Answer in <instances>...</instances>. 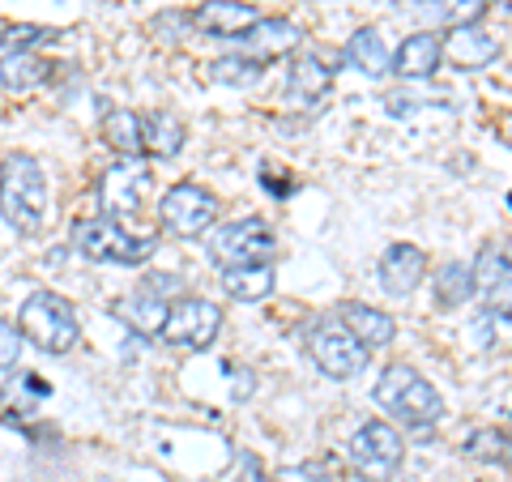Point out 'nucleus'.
I'll return each instance as SVG.
<instances>
[{
	"mask_svg": "<svg viewBox=\"0 0 512 482\" xmlns=\"http://www.w3.org/2000/svg\"><path fill=\"white\" fill-rule=\"evenodd\" d=\"M222 333V312L218 303L201 299V295H184L167 303V320L158 337H163L167 346H180V350H210Z\"/></svg>",
	"mask_w": 512,
	"mask_h": 482,
	"instance_id": "obj_5",
	"label": "nucleus"
},
{
	"mask_svg": "<svg viewBox=\"0 0 512 482\" xmlns=\"http://www.w3.org/2000/svg\"><path fill=\"white\" fill-rule=\"evenodd\" d=\"M39 26H18V30H0V52H30V43H39Z\"/></svg>",
	"mask_w": 512,
	"mask_h": 482,
	"instance_id": "obj_30",
	"label": "nucleus"
},
{
	"mask_svg": "<svg viewBox=\"0 0 512 482\" xmlns=\"http://www.w3.org/2000/svg\"><path fill=\"white\" fill-rule=\"evenodd\" d=\"M188 141V128L175 111H150L141 116V150L154 154V158H175Z\"/></svg>",
	"mask_w": 512,
	"mask_h": 482,
	"instance_id": "obj_17",
	"label": "nucleus"
},
{
	"mask_svg": "<svg viewBox=\"0 0 512 482\" xmlns=\"http://www.w3.org/2000/svg\"><path fill=\"white\" fill-rule=\"evenodd\" d=\"M239 482H269V478L261 474V465H252V461H248V474H244V478H239Z\"/></svg>",
	"mask_w": 512,
	"mask_h": 482,
	"instance_id": "obj_32",
	"label": "nucleus"
},
{
	"mask_svg": "<svg viewBox=\"0 0 512 482\" xmlns=\"http://www.w3.org/2000/svg\"><path fill=\"white\" fill-rule=\"evenodd\" d=\"M466 457L487 461V465H504L508 461V431L504 427H483L466 440Z\"/></svg>",
	"mask_w": 512,
	"mask_h": 482,
	"instance_id": "obj_28",
	"label": "nucleus"
},
{
	"mask_svg": "<svg viewBox=\"0 0 512 482\" xmlns=\"http://www.w3.org/2000/svg\"><path fill=\"white\" fill-rule=\"evenodd\" d=\"M342 329L355 337L367 355H372V350L393 346V337H397L393 316L389 312H376L372 303H346V308H342Z\"/></svg>",
	"mask_w": 512,
	"mask_h": 482,
	"instance_id": "obj_14",
	"label": "nucleus"
},
{
	"mask_svg": "<svg viewBox=\"0 0 512 482\" xmlns=\"http://www.w3.org/2000/svg\"><path fill=\"white\" fill-rule=\"evenodd\" d=\"M329 86H333V73H329V64L320 60V56H295V60H291V73H286V90H291L299 103L325 99Z\"/></svg>",
	"mask_w": 512,
	"mask_h": 482,
	"instance_id": "obj_20",
	"label": "nucleus"
},
{
	"mask_svg": "<svg viewBox=\"0 0 512 482\" xmlns=\"http://www.w3.org/2000/svg\"><path fill=\"white\" fill-rule=\"evenodd\" d=\"M150 192H154L150 167H141V163H133V158H124V163L111 167V171L103 175V184H99L103 218L120 222V218L141 214V210H146V201H150Z\"/></svg>",
	"mask_w": 512,
	"mask_h": 482,
	"instance_id": "obj_10",
	"label": "nucleus"
},
{
	"mask_svg": "<svg viewBox=\"0 0 512 482\" xmlns=\"http://www.w3.org/2000/svg\"><path fill=\"white\" fill-rule=\"evenodd\" d=\"M222 291L239 303H261L274 295V269L269 265H239V269H222Z\"/></svg>",
	"mask_w": 512,
	"mask_h": 482,
	"instance_id": "obj_22",
	"label": "nucleus"
},
{
	"mask_svg": "<svg viewBox=\"0 0 512 482\" xmlns=\"http://www.w3.org/2000/svg\"><path fill=\"white\" fill-rule=\"evenodd\" d=\"M427 278V252L419 244H389L380 256V286L393 299H406L419 291V282Z\"/></svg>",
	"mask_w": 512,
	"mask_h": 482,
	"instance_id": "obj_12",
	"label": "nucleus"
},
{
	"mask_svg": "<svg viewBox=\"0 0 512 482\" xmlns=\"http://www.w3.org/2000/svg\"><path fill=\"white\" fill-rule=\"evenodd\" d=\"M111 316L124 320V325L133 329V333H141V337H158V329H163V320H167V303L141 291V295L116 299V308H111Z\"/></svg>",
	"mask_w": 512,
	"mask_h": 482,
	"instance_id": "obj_21",
	"label": "nucleus"
},
{
	"mask_svg": "<svg viewBox=\"0 0 512 482\" xmlns=\"http://www.w3.org/2000/svg\"><path fill=\"white\" fill-rule=\"evenodd\" d=\"M103 141L116 154H124V158L141 154V116H137V111H128V107L107 111V116H103Z\"/></svg>",
	"mask_w": 512,
	"mask_h": 482,
	"instance_id": "obj_25",
	"label": "nucleus"
},
{
	"mask_svg": "<svg viewBox=\"0 0 512 482\" xmlns=\"http://www.w3.org/2000/svg\"><path fill=\"white\" fill-rule=\"evenodd\" d=\"M73 248L86 261H99V265H141L154 256L158 239L128 231L124 222H111V218H86L73 227Z\"/></svg>",
	"mask_w": 512,
	"mask_h": 482,
	"instance_id": "obj_4",
	"label": "nucleus"
},
{
	"mask_svg": "<svg viewBox=\"0 0 512 482\" xmlns=\"http://www.w3.org/2000/svg\"><path fill=\"white\" fill-rule=\"evenodd\" d=\"M158 218H163V227L180 239L205 235L218 218V197L201 184H175L163 192V201H158Z\"/></svg>",
	"mask_w": 512,
	"mask_h": 482,
	"instance_id": "obj_8",
	"label": "nucleus"
},
{
	"mask_svg": "<svg viewBox=\"0 0 512 482\" xmlns=\"http://www.w3.org/2000/svg\"><path fill=\"white\" fill-rule=\"evenodd\" d=\"M389 60H393V52L376 26H359L355 35H350V43H346L350 69H359L363 77H389Z\"/></svg>",
	"mask_w": 512,
	"mask_h": 482,
	"instance_id": "obj_18",
	"label": "nucleus"
},
{
	"mask_svg": "<svg viewBox=\"0 0 512 482\" xmlns=\"http://www.w3.org/2000/svg\"><path fill=\"white\" fill-rule=\"evenodd\" d=\"M47 73H52V64L39 60L35 52H5L0 56V86L9 94H30L47 82Z\"/></svg>",
	"mask_w": 512,
	"mask_h": 482,
	"instance_id": "obj_19",
	"label": "nucleus"
},
{
	"mask_svg": "<svg viewBox=\"0 0 512 482\" xmlns=\"http://www.w3.org/2000/svg\"><path fill=\"white\" fill-rule=\"evenodd\" d=\"M431 295H436L440 308H461V303H470L478 295L474 278H470V265H461V261L440 265L436 278H431Z\"/></svg>",
	"mask_w": 512,
	"mask_h": 482,
	"instance_id": "obj_24",
	"label": "nucleus"
},
{
	"mask_svg": "<svg viewBox=\"0 0 512 482\" xmlns=\"http://www.w3.org/2000/svg\"><path fill=\"white\" fill-rule=\"evenodd\" d=\"M18 333H22V342L39 346L43 355H69L82 342V325H77L73 303L56 291H35L22 303Z\"/></svg>",
	"mask_w": 512,
	"mask_h": 482,
	"instance_id": "obj_2",
	"label": "nucleus"
},
{
	"mask_svg": "<svg viewBox=\"0 0 512 482\" xmlns=\"http://www.w3.org/2000/svg\"><path fill=\"white\" fill-rule=\"evenodd\" d=\"M299 26H291L286 18H256L244 35H239V47L252 56V60H274V56H291L299 47Z\"/></svg>",
	"mask_w": 512,
	"mask_h": 482,
	"instance_id": "obj_13",
	"label": "nucleus"
},
{
	"mask_svg": "<svg viewBox=\"0 0 512 482\" xmlns=\"http://www.w3.org/2000/svg\"><path fill=\"white\" fill-rule=\"evenodd\" d=\"M470 278H474V291L483 295H500V303L508 299V244H487L478 252V261L470 265Z\"/></svg>",
	"mask_w": 512,
	"mask_h": 482,
	"instance_id": "obj_23",
	"label": "nucleus"
},
{
	"mask_svg": "<svg viewBox=\"0 0 512 482\" xmlns=\"http://www.w3.org/2000/svg\"><path fill=\"white\" fill-rule=\"evenodd\" d=\"M274 482H333L325 465H316V461H303V465H286V470L274 478Z\"/></svg>",
	"mask_w": 512,
	"mask_h": 482,
	"instance_id": "obj_31",
	"label": "nucleus"
},
{
	"mask_svg": "<svg viewBox=\"0 0 512 482\" xmlns=\"http://www.w3.org/2000/svg\"><path fill=\"white\" fill-rule=\"evenodd\" d=\"M308 355L329 380H355L367 367V350L342 329V320H320L308 333Z\"/></svg>",
	"mask_w": 512,
	"mask_h": 482,
	"instance_id": "obj_9",
	"label": "nucleus"
},
{
	"mask_svg": "<svg viewBox=\"0 0 512 482\" xmlns=\"http://www.w3.org/2000/svg\"><path fill=\"white\" fill-rule=\"evenodd\" d=\"M376 401L406 427H431L444 419V397L436 393V384L423 380L410 363L384 367V376L376 380Z\"/></svg>",
	"mask_w": 512,
	"mask_h": 482,
	"instance_id": "obj_3",
	"label": "nucleus"
},
{
	"mask_svg": "<svg viewBox=\"0 0 512 482\" xmlns=\"http://www.w3.org/2000/svg\"><path fill=\"white\" fill-rule=\"evenodd\" d=\"M201 35H222V39H239L244 30L256 22L252 5H239V0H205V5L188 18Z\"/></svg>",
	"mask_w": 512,
	"mask_h": 482,
	"instance_id": "obj_15",
	"label": "nucleus"
},
{
	"mask_svg": "<svg viewBox=\"0 0 512 482\" xmlns=\"http://www.w3.org/2000/svg\"><path fill=\"white\" fill-rule=\"evenodd\" d=\"M278 252L274 231L261 218H239L227 222L222 231L210 235V261L218 269H239V265H269V256Z\"/></svg>",
	"mask_w": 512,
	"mask_h": 482,
	"instance_id": "obj_6",
	"label": "nucleus"
},
{
	"mask_svg": "<svg viewBox=\"0 0 512 482\" xmlns=\"http://www.w3.org/2000/svg\"><path fill=\"white\" fill-rule=\"evenodd\" d=\"M440 60H448L461 73L487 69V64L500 60V39L483 26H457L448 30V39H440Z\"/></svg>",
	"mask_w": 512,
	"mask_h": 482,
	"instance_id": "obj_11",
	"label": "nucleus"
},
{
	"mask_svg": "<svg viewBox=\"0 0 512 482\" xmlns=\"http://www.w3.org/2000/svg\"><path fill=\"white\" fill-rule=\"evenodd\" d=\"M22 333L13 329V325H5L0 320V372H9V367H18V359H22Z\"/></svg>",
	"mask_w": 512,
	"mask_h": 482,
	"instance_id": "obj_29",
	"label": "nucleus"
},
{
	"mask_svg": "<svg viewBox=\"0 0 512 482\" xmlns=\"http://www.w3.org/2000/svg\"><path fill=\"white\" fill-rule=\"evenodd\" d=\"M402 457H406V444H402V431L393 423H363L359 436L350 440V461L367 482H389L397 470H402Z\"/></svg>",
	"mask_w": 512,
	"mask_h": 482,
	"instance_id": "obj_7",
	"label": "nucleus"
},
{
	"mask_svg": "<svg viewBox=\"0 0 512 482\" xmlns=\"http://www.w3.org/2000/svg\"><path fill=\"white\" fill-rule=\"evenodd\" d=\"M0 218L18 235H39L47 222V175L39 158L13 154L0 167Z\"/></svg>",
	"mask_w": 512,
	"mask_h": 482,
	"instance_id": "obj_1",
	"label": "nucleus"
},
{
	"mask_svg": "<svg viewBox=\"0 0 512 482\" xmlns=\"http://www.w3.org/2000/svg\"><path fill=\"white\" fill-rule=\"evenodd\" d=\"M210 73H214V82H222V86H256L261 82V73H265V64L252 60V56H222V60L210 64Z\"/></svg>",
	"mask_w": 512,
	"mask_h": 482,
	"instance_id": "obj_27",
	"label": "nucleus"
},
{
	"mask_svg": "<svg viewBox=\"0 0 512 482\" xmlns=\"http://www.w3.org/2000/svg\"><path fill=\"white\" fill-rule=\"evenodd\" d=\"M389 69L397 77H410V82H419V77H431L440 69V35L436 30H419V35L402 39L397 47V56L389 60Z\"/></svg>",
	"mask_w": 512,
	"mask_h": 482,
	"instance_id": "obj_16",
	"label": "nucleus"
},
{
	"mask_svg": "<svg viewBox=\"0 0 512 482\" xmlns=\"http://www.w3.org/2000/svg\"><path fill=\"white\" fill-rule=\"evenodd\" d=\"M423 5L431 9L436 22L457 30V26H478V18L491 9V0H423Z\"/></svg>",
	"mask_w": 512,
	"mask_h": 482,
	"instance_id": "obj_26",
	"label": "nucleus"
}]
</instances>
